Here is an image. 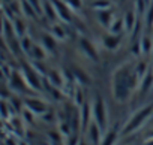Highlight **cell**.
<instances>
[{
  "instance_id": "obj_3",
  "label": "cell",
  "mask_w": 153,
  "mask_h": 145,
  "mask_svg": "<svg viewBox=\"0 0 153 145\" xmlns=\"http://www.w3.org/2000/svg\"><path fill=\"white\" fill-rule=\"evenodd\" d=\"M105 43H107L110 48H114L116 43H117V38H108V39L105 40Z\"/></svg>"
},
{
  "instance_id": "obj_2",
  "label": "cell",
  "mask_w": 153,
  "mask_h": 145,
  "mask_svg": "<svg viewBox=\"0 0 153 145\" xmlns=\"http://www.w3.org/2000/svg\"><path fill=\"white\" fill-rule=\"evenodd\" d=\"M132 24H134V17H132V14L129 12V14L126 15V27H128V29H131V27H132Z\"/></svg>"
},
{
  "instance_id": "obj_1",
  "label": "cell",
  "mask_w": 153,
  "mask_h": 145,
  "mask_svg": "<svg viewBox=\"0 0 153 145\" xmlns=\"http://www.w3.org/2000/svg\"><path fill=\"white\" fill-rule=\"evenodd\" d=\"M54 5H56V8H57V11L60 12L59 15H62L65 20H69V14H68V9L62 5V3H59V0H54Z\"/></svg>"
}]
</instances>
